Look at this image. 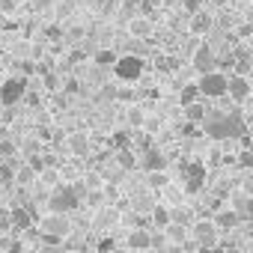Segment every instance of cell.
Segmentation results:
<instances>
[{"mask_svg":"<svg viewBox=\"0 0 253 253\" xmlns=\"http://www.w3.org/2000/svg\"><path fill=\"white\" fill-rule=\"evenodd\" d=\"M206 134H211L214 140H226V137H241L247 134V125L241 119V113H209L206 122H203Z\"/></svg>","mask_w":253,"mask_h":253,"instance_id":"cell-1","label":"cell"},{"mask_svg":"<svg viewBox=\"0 0 253 253\" xmlns=\"http://www.w3.org/2000/svg\"><path fill=\"white\" fill-rule=\"evenodd\" d=\"M48 206H51L54 214H69V211H75V209L81 206V191L72 188V185H60V188L51 191Z\"/></svg>","mask_w":253,"mask_h":253,"instance_id":"cell-2","label":"cell"},{"mask_svg":"<svg viewBox=\"0 0 253 253\" xmlns=\"http://www.w3.org/2000/svg\"><path fill=\"white\" fill-rule=\"evenodd\" d=\"M69 232H72L69 217H66V214H54V211H51V214L42 220V238H39V241H45V244H60Z\"/></svg>","mask_w":253,"mask_h":253,"instance_id":"cell-3","label":"cell"},{"mask_svg":"<svg viewBox=\"0 0 253 253\" xmlns=\"http://www.w3.org/2000/svg\"><path fill=\"white\" fill-rule=\"evenodd\" d=\"M200 92L206 95V98H223V95H229V78L223 75V72H206V75H200Z\"/></svg>","mask_w":253,"mask_h":253,"instance_id":"cell-4","label":"cell"},{"mask_svg":"<svg viewBox=\"0 0 253 253\" xmlns=\"http://www.w3.org/2000/svg\"><path fill=\"white\" fill-rule=\"evenodd\" d=\"M143 57H137V54H125V57H119V63L113 66V75L119 78V81H137L140 75H143Z\"/></svg>","mask_w":253,"mask_h":253,"instance_id":"cell-5","label":"cell"},{"mask_svg":"<svg viewBox=\"0 0 253 253\" xmlns=\"http://www.w3.org/2000/svg\"><path fill=\"white\" fill-rule=\"evenodd\" d=\"M24 95H27V78H24V75H18V78H6L3 86H0V101H3L6 107L18 104Z\"/></svg>","mask_w":253,"mask_h":253,"instance_id":"cell-6","label":"cell"},{"mask_svg":"<svg viewBox=\"0 0 253 253\" xmlns=\"http://www.w3.org/2000/svg\"><path fill=\"white\" fill-rule=\"evenodd\" d=\"M217 223L214 220H194L191 223V238L200 244V247H214L217 244Z\"/></svg>","mask_w":253,"mask_h":253,"instance_id":"cell-7","label":"cell"},{"mask_svg":"<svg viewBox=\"0 0 253 253\" xmlns=\"http://www.w3.org/2000/svg\"><path fill=\"white\" fill-rule=\"evenodd\" d=\"M9 220H12V232H27L36 223V211L30 206H15L9 211Z\"/></svg>","mask_w":253,"mask_h":253,"instance_id":"cell-8","label":"cell"},{"mask_svg":"<svg viewBox=\"0 0 253 253\" xmlns=\"http://www.w3.org/2000/svg\"><path fill=\"white\" fill-rule=\"evenodd\" d=\"M191 63H194V69L197 72H214V63H217V57H214V51H211V45L209 42H203L197 51H194V57H191Z\"/></svg>","mask_w":253,"mask_h":253,"instance_id":"cell-9","label":"cell"},{"mask_svg":"<svg viewBox=\"0 0 253 253\" xmlns=\"http://www.w3.org/2000/svg\"><path fill=\"white\" fill-rule=\"evenodd\" d=\"M203 185H206V164H200V161L188 164L185 167V191L188 194H197Z\"/></svg>","mask_w":253,"mask_h":253,"instance_id":"cell-10","label":"cell"},{"mask_svg":"<svg viewBox=\"0 0 253 253\" xmlns=\"http://www.w3.org/2000/svg\"><path fill=\"white\" fill-rule=\"evenodd\" d=\"M211 220L217 223V229L229 232V229H235V226L241 223V214H238V209H232V206H223V209H217V214H214Z\"/></svg>","mask_w":253,"mask_h":253,"instance_id":"cell-11","label":"cell"},{"mask_svg":"<svg viewBox=\"0 0 253 253\" xmlns=\"http://www.w3.org/2000/svg\"><path fill=\"white\" fill-rule=\"evenodd\" d=\"M250 95V81L244 75H232L229 78V98L232 101H244Z\"/></svg>","mask_w":253,"mask_h":253,"instance_id":"cell-12","label":"cell"},{"mask_svg":"<svg viewBox=\"0 0 253 253\" xmlns=\"http://www.w3.org/2000/svg\"><path fill=\"white\" fill-rule=\"evenodd\" d=\"M128 33H131V39H149L152 21H149L146 15H134V18L128 21Z\"/></svg>","mask_w":253,"mask_h":253,"instance_id":"cell-13","label":"cell"},{"mask_svg":"<svg viewBox=\"0 0 253 253\" xmlns=\"http://www.w3.org/2000/svg\"><path fill=\"white\" fill-rule=\"evenodd\" d=\"M140 164H143V170H146V173H161V170L167 167V158H164L158 149H146Z\"/></svg>","mask_w":253,"mask_h":253,"instance_id":"cell-14","label":"cell"},{"mask_svg":"<svg viewBox=\"0 0 253 253\" xmlns=\"http://www.w3.org/2000/svg\"><path fill=\"white\" fill-rule=\"evenodd\" d=\"M149 247H152V235L146 229L128 232V250H149Z\"/></svg>","mask_w":253,"mask_h":253,"instance_id":"cell-15","label":"cell"},{"mask_svg":"<svg viewBox=\"0 0 253 253\" xmlns=\"http://www.w3.org/2000/svg\"><path fill=\"white\" fill-rule=\"evenodd\" d=\"M211 15L209 12H194V18H191V30L197 33V36H203V33H209L211 30Z\"/></svg>","mask_w":253,"mask_h":253,"instance_id":"cell-16","label":"cell"},{"mask_svg":"<svg viewBox=\"0 0 253 253\" xmlns=\"http://www.w3.org/2000/svg\"><path fill=\"white\" fill-rule=\"evenodd\" d=\"M152 223H155L158 229H167V226L173 223V211H170L167 206H155V209H152Z\"/></svg>","mask_w":253,"mask_h":253,"instance_id":"cell-17","label":"cell"},{"mask_svg":"<svg viewBox=\"0 0 253 253\" xmlns=\"http://www.w3.org/2000/svg\"><path fill=\"white\" fill-rule=\"evenodd\" d=\"M197 95H203V92H200V84H185V86H182V92H179V101H182V107H188V104H197Z\"/></svg>","mask_w":253,"mask_h":253,"instance_id":"cell-18","label":"cell"},{"mask_svg":"<svg viewBox=\"0 0 253 253\" xmlns=\"http://www.w3.org/2000/svg\"><path fill=\"white\" fill-rule=\"evenodd\" d=\"M232 209H238V214H241L244 220H253V197H247V194L235 197V206H232Z\"/></svg>","mask_w":253,"mask_h":253,"instance_id":"cell-19","label":"cell"},{"mask_svg":"<svg viewBox=\"0 0 253 253\" xmlns=\"http://www.w3.org/2000/svg\"><path fill=\"white\" fill-rule=\"evenodd\" d=\"M95 66H101V69H113L116 63H119V57H116V51H95Z\"/></svg>","mask_w":253,"mask_h":253,"instance_id":"cell-20","label":"cell"},{"mask_svg":"<svg viewBox=\"0 0 253 253\" xmlns=\"http://www.w3.org/2000/svg\"><path fill=\"white\" fill-rule=\"evenodd\" d=\"M69 146H72L75 155H86V152H89V140H86V134H72V137H69Z\"/></svg>","mask_w":253,"mask_h":253,"instance_id":"cell-21","label":"cell"},{"mask_svg":"<svg viewBox=\"0 0 253 253\" xmlns=\"http://www.w3.org/2000/svg\"><path fill=\"white\" fill-rule=\"evenodd\" d=\"M185 113H188V119H191V122H197V125H203V122H206V116H209L203 104H188V107H185Z\"/></svg>","mask_w":253,"mask_h":253,"instance_id":"cell-22","label":"cell"},{"mask_svg":"<svg viewBox=\"0 0 253 253\" xmlns=\"http://www.w3.org/2000/svg\"><path fill=\"white\" fill-rule=\"evenodd\" d=\"M116 161H119V167H122V170H131V167L137 164V158H134V152H131V149H119V152H116Z\"/></svg>","mask_w":253,"mask_h":253,"instance_id":"cell-23","label":"cell"},{"mask_svg":"<svg viewBox=\"0 0 253 253\" xmlns=\"http://www.w3.org/2000/svg\"><path fill=\"white\" fill-rule=\"evenodd\" d=\"M128 143H131V131H116L113 137H110V146L119 152V149H128Z\"/></svg>","mask_w":253,"mask_h":253,"instance_id":"cell-24","label":"cell"},{"mask_svg":"<svg viewBox=\"0 0 253 253\" xmlns=\"http://www.w3.org/2000/svg\"><path fill=\"white\" fill-rule=\"evenodd\" d=\"M15 164L12 161H6V164H0V185H9V182H15Z\"/></svg>","mask_w":253,"mask_h":253,"instance_id":"cell-25","label":"cell"},{"mask_svg":"<svg viewBox=\"0 0 253 253\" xmlns=\"http://www.w3.org/2000/svg\"><path fill=\"white\" fill-rule=\"evenodd\" d=\"M15 182H18V185H33V182H36V170H33L30 164L21 167V170L15 173Z\"/></svg>","mask_w":253,"mask_h":253,"instance_id":"cell-26","label":"cell"},{"mask_svg":"<svg viewBox=\"0 0 253 253\" xmlns=\"http://www.w3.org/2000/svg\"><path fill=\"white\" fill-rule=\"evenodd\" d=\"M164 232H167V238H173V241H185V238H188V232H185L182 223H170Z\"/></svg>","mask_w":253,"mask_h":253,"instance_id":"cell-27","label":"cell"},{"mask_svg":"<svg viewBox=\"0 0 253 253\" xmlns=\"http://www.w3.org/2000/svg\"><path fill=\"white\" fill-rule=\"evenodd\" d=\"M146 179H149V185H152V188H167V182H170L164 170H161V173H146Z\"/></svg>","mask_w":253,"mask_h":253,"instance_id":"cell-28","label":"cell"},{"mask_svg":"<svg viewBox=\"0 0 253 253\" xmlns=\"http://www.w3.org/2000/svg\"><path fill=\"white\" fill-rule=\"evenodd\" d=\"M128 122L134 125V128H140V125L146 122V116H143V113H140L137 107H131V110H128Z\"/></svg>","mask_w":253,"mask_h":253,"instance_id":"cell-29","label":"cell"},{"mask_svg":"<svg viewBox=\"0 0 253 253\" xmlns=\"http://www.w3.org/2000/svg\"><path fill=\"white\" fill-rule=\"evenodd\" d=\"M15 155V143L12 140H0V158H12Z\"/></svg>","mask_w":253,"mask_h":253,"instance_id":"cell-30","label":"cell"},{"mask_svg":"<svg viewBox=\"0 0 253 253\" xmlns=\"http://www.w3.org/2000/svg\"><path fill=\"white\" fill-rule=\"evenodd\" d=\"M113 250H116V247H113L110 238H101V241H98V253H113Z\"/></svg>","mask_w":253,"mask_h":253,"instance_id":"cell-31","label":"cell"},{"mask_svg":"<svg viewBox=\"0 0 253 253\" xmlns=\"http://www.w3.org/2000/svg\"><path fill=\"white\" fill-rule=\"evenodd\" d=\"M27 164H30V167L36 170V173H45V161H42V158H30Z\"/></svg>","mask_w":253,"mask_h":253,"instance_id":"cell-32","label":"cell"},{"mask_svg":"<svg viewBox=\"0 0 253 253\" xmlns=\"http://www.w3.org/2000/svg\"><path fill=\"white\" fill-rule=\"evenodd\" d=\"M122 6H125V12H131V9L143 6V0H122Z\"/></svg>","mask_w":253,"mask_h":253,"instance_id":"cell-33","label":"cell"},{"mask_svg":"<svg viewBox=\"0 0 253 253\" xmlns=\"http://www.w3.org/2000/svg\"><path fill=\"white\" fill-rule=\"evenodd\" d=\"M42 182H45V185H54V182H57V173H54V170H45V173H42Z\"/></svg>","mask_w":253,"mask_h":253,"instance_id":"cell-34","label":"cell"},{"mask_svg":"<svg viewBox=\"0 0 253 253\" xmlns=\"http://www.w3.org/2000/svg\"><path fill=\"white\" fill-rule=\"evenodd\" d=\"M238 158H241V164H244V167H253V152H241Z\"/></svg>","mask_w":253,"mask_h":253,"instance_id":"cell-35","label":"cell"},{"mask_svg":"<svg viewBox=\"0 0 253 253\" xmlns=\"http://www.w3.org/2000/svg\"><path fill=\"white\" fill-rule=\"evenodd\" d=\"M182 3H185L191 12H200V0H182Z\"/></svg>","mask_w":253,"mask_h":253,"instance_id":"cell-36","label":"cell"},{"mask_svg":"<svg viewBox=\"0 0 253 253\" xmlns=\"http://www.w3.org/2000/svg\"><path fill=\"white\" fill-rule=\"evenodd\" d=\"M119 98H122V101H134V92H131V89H119Z\"/></svg>","mask_w":253,"mask_h":253,"instance_id":"cell-37","label":"cell"},{"mask_svg":"<svg viewBox=\"0 0 253 253\" xmlns=\"http://www.w3.org/2000/svg\"><path fill=\"white\" fill-rule=\"evenodd\" d=\"M21 250H24V244H21V241H12V244H9V253H21Z\"/></svg>","mask_w":253,"mask_h":253,"instance_id":"cell-38","label":"cell"},{"mask_svg":"<svg viewBox=\"0 0 253 253\" xmlns=\"http://www.w3.org/2000/svg\"><path fill=\"white\" fill-rule=\"evenodd\" d=\"M45 33H48V36H51V39H57V36H60V33H63V30H60V27H48V30H45Z\"/></svg>","mask_w":253,"mask_h":253,"instance_id":"cell-39","label":"cell"},{"mask_svg":"<svg viewBox=\"0 0 253 253\" xmlns=\"http://www.w3.org/2000/svg\"><path fill=\"white\" fill-rule=\"evenodd\" d=\"M203 253H226V250H220V247H203Z\"/></svg>","mask_w":253,"mask_h":253,"instance_id":"cell-40","label":"cell"},{"mask_svg":"<svg viewBox=\"0 0 253 253\" xmlns=\"http://www.w3.org/2000/svg\"><path fill=\"white\" fill-rule=\"evenodd\" d=\"M247 27H250V30H253V6H250V9H247Z\"/></svg>","mask_w":253,"mask_h":253,"instance_id":"cell-41","label":"cell"},{"mask_svg":"<svg viewBox=\"0 0 253 253\" xmlns=\"http://www.w3.org/2000/svg\"><path fill=\"white\" fill-rule=\"evenodd\" d=\"M116 3H119V0H107V6H116Z\"/></svg>","mask_w":253,"mask_h":253,"instance_id":"cell-42","label":"cell"},{"mask_svg":"<svg viewBox=\"0 0 253 253\" xmlns=\"http://www.w3.org/2000/svg\"><path fill=\"white\" fill-rule=\"evenodd\" d=\"M113 253H131V250H113Z\"/></svg>","mask_w":253,"mask_h":253,"instance_id":"cell-43","label":"cell"}]
</instances>
